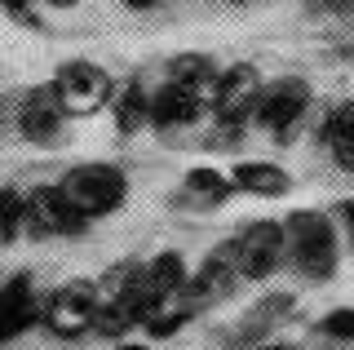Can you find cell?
I'll return each mask as SVG.
<instances>
[{
  "label": "cell",
  "mask_w": 354,
  "mask_h": 350,
  "mask_svg": "<svg viewBox=\"0 0 354 350\" xmlns=\"http://www.w3.org/2000/svg\"><path fill=\"white\" fill-rule=\"evenodd\" d=\"M288 235V266L310 284H328L341 266V231L332 213L319 209H292L283 217Z\"/></svg>",
  "instance_id": "cell-1"
},
{
  "label": "cell",
  "mask_w": 354,
  "mask_h": 350,
  "mask_svg": "<svg viewBox=\"0 0 354 350\" xmlns=\"http://www.w3.org/2000/svg\"><path fill=\"white\" fill-rule=\"evenodd\" d=\"M58 187L84 222H97V217H111V213L124 209L129 173L120 169V164H106V160H84V164H71V169L62 173Z\"/></svg>",
  "instance_id": "cell-2"
},
{
  "label": "cell",
  "mask_w": 354,
  "mask_h": 350,
  "mask_svg": "<svg viewBox=\"0 0 354 350\" xmlns=\"http://www.w3.org/2000/svg\"><path fill=\"white\" fill-rule=\"evenodd\" d=\"M97 311H102V288L97 279H66L44 297L40 324L62 342H75L84 333H97Z\"/></svg>",
  "instance_id": "cell-3"
},
{
  "label": "cell",
  "mask_w": 354,
  "mask_h": 350,
  "mask_svg": "<svg viewBox=\"0 0 354 350\" xmlns=\"http://www.w3.org/2000/svg\"><path fill=\"white\" fill-rule=\"evenodd\" d=\"M53 89H58L62 107L71 120H84V116H97L102 107H111V98H115V75L106 67H97V62L88 58H66L58 71H53Z\"/></svg>",
  "instance_id": "cell-4"
},
{
  "label": "cell",
  "mask_w": 354,
  "mask_h": 350,
  "mask_svg": "<svg viewBox=\"0 0 354 350\" xmlns=\"http://www.w3.org/2000/svg\"><path fill=\"white\" fill-rule=\"evenodd\" d=\"M310 102H315V89H310L306 75H274V80H266V89H261L257 120H252V125H261L274 142H288L292 129L306 120Z\"/></svg>",
  "instance_id": "cell-5"
},
{
  "label": "cell",
  "mask_w": 354,
  "mask_h": 350,
  "mask_svg": "<svg viewBox=\"0 0 354 350\" xmlns=\"http://www.w3.org/2000/svg\"><path fill=\"white\" fill-rule=\"evenodd\" d=\"M261 89H266V75L252 67V62H230V67H221L217 89H213V125L243 129L248 120H257Z\"/></svg>",
  "instance_id": "cell-6"
},
{
  "label": "cell",
  "mask_w": 354,
  "mask_h": 350,
  "mask_svg": "<svg viewBox=\"0 0 354 350\" xmlns=\"http://www.w3.org/2000/svg\"><path fill=\"white\" fill-rule=\"evenodd\" d=\"M66 107L53 84H36V89H22L14 98V129L22 142L31 147H58L66 133Z\"/></svg>",
  "instance_id": "cell-7"
},
{
  "label": "cell",
  "mask_w": 354,
  "mask_h": 350,
  "mask_svg": "<svg viewBox=\"0 0 354 350\" xmlns=\"http://www.w3.org/2000/svg\"><path fill=\"white\" fill-rule=\"evenodd\" d=\"M235 239V253H239V270L248 284H261L270 279L274 270H283L288 261V235H283V222H274V217H257V222L239 226Z\"/></svg>",
  "instance_id": "cell-8"
},
{
  "label": "cell",
  "mask_w": 354,
  "mask_h": 350,
  "mask_svg": "<svg viewBox=\"0 0 354 350\" xmlns=\"http://www.w3.org/2000/svg\"><path fill=\"white\" fill-rule=\"evenodd\" d=\"M88 222L71 209L58 182H40L27 191V235L31 239H80Z\"/></svg>",
  "instance_id": "cell-9"
},
{
  "label": "cell",
  "mask_w": 354,
  "mask_h": 350,
  "mask_svg": "<svg viewBox=\"0 0 354 350\" xmlns=\"http://www.w3.org/2000/svg\"><path fill=\"white\" fill-rule=\"evenodd\" d=\"M204 116H213V98L208 93H195V89H186V84H173V80H160L151 89V129L155 133L191 129Z\"/></svg>",
  "instance_id": "cell-10"
},
{
  "label": "cell",
  "mask_w": 354,
  "mask_h": 350,
  "mask_svg": "<svg viewBox=\"0 0 354 350\" xmlns=\"http://www.w3.org/2000/svg\"><path fill=\"white\" fill-rule=\"evenodd\" d=\"M44 315V297H36V279L27 270L0 284V342H14Z\"/></svg>",
  "instance_id": "cell-11"
},
{
  "label": "cell",
  "mask_w": 354,
  "mask_h": 350,
  "mask_svg": "<svg viewBox=\"0 0 354 350\" xmlns=\"http://www.w3.org/2000/svg\"><path fill=\"white\" fill-rule=\"evenodd\" d=\"M243 284V270H239V253H235V239H221L217 248H208L199 270L191 275V293L199 302H217V297H230Z\"/></svg>",
  "instance_id": "cell-12"
},
{
  "label": "cell",
  "mask_w": 354,
  "mask_h": 350,
  "mask_svg": "<svg viewBox=\"0 0 354 350\" xmlns=\"http://www.w3.org/2000/svg\"><path fill=\"white\" fill-rule=\"evenodd\" d=\"M319 142L341 173H354V98L332 102L319 120Z\"/></svg>",
  "instance_id": "cell-13"
},
{
  "label": "cell",
  "mask_w": 354,
  "mask_h": 350,
  "mask_svg": "<svg viewBox=\"0 0 354 350\" xmlns=\"http://www.w3.org/2000/svg\"><path fill=\"white\" fill-rule=\"evenodd\" d=\"M230 182H235V191L261 195V200H279V195L292 191V173L270 160H239L230 169Z\"/></svg>",
  "instance_id": "cell-14"
},
{
  "label": "cell",
  "mask_w": 354,
  "mask_h": 350,
  "mask_svg": "<svg viewBox=\"0 0 354 350\" xmlns=\"http://www.w3.org/2000/svg\"><path fill=\"white\" fill-rule=\"evenodd\" d=\"M111 116H115V129L124 138L151 129V89L142 84V75H129V80L115 89V98H111Z\"/></svg>",
  "instance_id": "cell-15"
},
{
  "label": "cell",
  "mask_w": 354,
  "mask_h": 350,
  "mask_svg": "<svg viewBox=\"0 0 354 350\" xmlns=\"http://www.w3.org/2000/svg\"><path fill=\"white\" fill-rule=\"evenodd\" d=\"M235 195V182L230 173L213 169V164H191L182 178V200H191L195 209H221V204Z\"/></svg>",
  "instance_id": "cell-16"
},
{
  "label": "cell",
  "mask_w": 354,
  "mask_h": 350,
  "mask_svg": "<svg viewBox=\"0 0 354 350\" xmlns=\"http://www.w3.org/2000/svg\"><path fill=\"white\" fill-rule=\"evenodd\" d=\"M217 75H221V67L208 58V53H173V58L164 62V80L186 84V89L208 93V98L217 89Z\"/></svg>",
  "instance_id": "cell-17"
},
{
  "label": "cell",
  "mask_w": 354,
  "mask_h": 350,
  "mask_svg": "<svg viewBox=\"0 0 354 350\" xmlns=\"http://www.w3.org/2000/svg\"><path fill=\"white\" fill-rule=\"evenodd\" d=\"M27 235V191L0 187V244H14Z\"/></svg>",
  "instance_id": "cell-18"
},
{
  "label": "cell",
  "mask_w": 354,
  "mask_h": 350,
  "mask_svg": "<svg viewBox=\"0 0 354 350\" xmlns=\"http://www.w3.org/2000/svg\"><path fill=\"white\" fill-rule=\"evenodd\" d=\"M319 333H324L328 342H354V306H337V311H328L324 320H319Z\"/></svg>",
  "instance_id": "cell-19"
},
{
  "label": "cell",
  "mask_w": 354,
  "mask_h": 350,
  "mask_svg": "<svg viewBox=\"0 0 354 350\" xmlns=\"http://www.w3.org/2000/svg\"><path fill=\"white\" fill-rule=\"evenodd\" d=\"M332 222H337V231H341V239L354 248V200H341L337 209H332Z\"/></svg>",
  "instance_id": "cell-20"
},
{
  "label": "cell",
  "mask_w": 354,
  "mask_h": 350,
  "mask_svg": "<svg viewBox=\"0 0 354 350\" xmlns=\"http://www.w3.org/2000/svg\"><path fill=\"white\" fill-rule=\"evenodd\" d=\"M0 9H9L22 27H40V14L31 9V0H0Z\"/></svg>",
  "instance_id": "cell-21"
},
{
  "label": "cell",
  "mask_w": 354,
  "mask_h": 350,
  "mask_svg": "<svg viewBox=\"0 0 354 350\" xmlns=\"http://www.w3.org/2000/svg\"><path fill=\"white\" fill-rule=\"evenodd\" d=\"M310 9H324V14H354V0H310Z\"/></svg>",
  "instance_id": "cell-22"
},
{
  "label": "cell",
  "mask_w": 354,
  "mask_h": 350,
  "mask_svg": "<svg viewBox=\"0 0 354 350\" xmlns=\"http://www.w3.org/2000/svg\"><path fill=\"white\" fill-rule=\"evenodd\" d=\"M124 5H129V9H138V14H147V9H160L164 0H124Z\"/></svg>",
  "instance_id": "cell-23"
},
{
  "label": "cell",
  "mask_w": 354,
  "mask_h": 350,
  "mask_svg": "<svg viewBox=\"0 0 354 350\" xmlns=\"http://www.w3.org/2000/svg\"><path fill=\"white\" fill-rule=\"evenodd\" d=\"M111 350H155V346H147V342H115Z\"/></svg>",
  "instance_id": "cell-24"
},
{
  "label": "cell",
  "mask_w": 354,
  "mask_h": 350,
  "mask_svg": "<svg viewBox=\"0 0 354 350\" xmlns=\"http://www.w3.org/2000/svg\"><path fill=\"white\" fill-rule=\"evenodd\" d=\"M44 5H49V9H62V14H66V9H75L80 0H44Z\"/></svg>",
  "instance_id": "cell-25"
},
{
  "label": "cell",
  "mask_w": 354,
  "mask_h": 350,
  "mask_svg": "<svg viewBox=\"0 0 354 350\" xmlns=\"http://www.w3.org/2000/svg\"><path fill=\"white\" fill-rule=\"evenodd\" d=\"M261 350H297V346H292V342H266Z\"/></svg>",
  "instance_id": "cell-26"
}]
</instances>
